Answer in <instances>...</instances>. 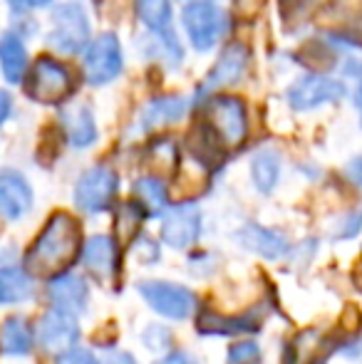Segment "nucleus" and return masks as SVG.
I'll use <instances>...</instances> for the list:
<instances>
[{
    "mask_svg": "<svg viewBox=\"0 0 362 364\" xmlns=\"http://www.w3.org/2000/svg\"><path fill=\"white\" fill-rule=\"evenodd\" d=\"M345 176H348L355 186L362 188V154H360V156H355V159H350L348 166H345Z\"/></svg>",
    "mask_w": 362,
    "mask_h": 364,
    "instance_id": "obj_37",
    "label": "nucleus"
},
{
    "mask_svg": "<svg viewBox=\"0 0 362 364\" xmlns=\"http://www.w3.org/2000/svg\"><path fill=\"white\" fill-rule=\"evenodd\" d=\"M35 191L23 171L18 168H0V218L18 223L33 211Z\"/></svg>",
    "mask_w": 362,
    "mask_h": 364,
    "instance_id": "obj_17",
    "label": "nucleus"
},
{
    "mask_svg": "<svg viewBox=\"0 0 362 364\" xmlns=\"http://www.w3.org/2000/svg\"><path fill=\"white\" fill-rule=\"evenodd\" d=\"M181 23L193 50L208 53L221 40L223 30H226V15L213 3H208V0H191L183 8Z\"/></svg>",
    "mask_w": 362,
    "mask_h": 364,
    "instance_id": "obj_9",
    "label": "nucleus"
},
{
    "mask_svg": "<svg viewBox=\"0 0 362 364\" xmlns=\"http://www.w3.org/2000/svg\"><path fill=\"white\" fill-rule=\"evenodd\" d=\"M45 295H48L50 307L75 317H82L92 302L90 280L82 273H75V270H65V273L50 278L48 285H45Z\"/></svg>",
    "mask_w": 362,
    "mask_h": 364,
    "instance_id": "obj_14",
    "label": "nucleus"
},
{
    "mask_svg": "<svg viewBox=\"0 0 362 364\" xmlns=\"http://www.w3.org/2000/svg\"><path fill=\"white\" fill-rule=\"evenodd\" d=\"M218 265H221V260H218V255L213 253V250L193 248V250H188V258L183 268H186L188 275H193V278H211L218 270Z\"/></svg>",
    "mask_w": 362,
    "mask_h": 364,
    "instance_id": "obj_29",
    "label": "nucleus"
},
{
    "mask_svg": "<svg viewBox=\"0 0 362 364\" xmlns=\"http://www.w3.org/2000/svg\"><path fill=\"white\" fill-rule=\"evenodd\" d=\"M360 230H362V211H350V213H345L338 223H335L333 240H338V243H343V240H353L360 235Z\"/></svg>",
    "mask_w": 362,
    "mask_h": 364,
    "instance_id": "obj_31",
    "label": "nucleus"
},
{
    "mask_svg": "<svg viewBox=\"0 0 362 364\" xmlns=\"http://www.w3.org/2000/svg\"><path fill=\"white\" fill-rule=\"evenodd\" d=\"M335 355H340L348 362H360L362 360V337H350V340H343L340 347L335 350Z\"/></svg>",
    "mask_w": 362,
    "mask_h": 364,
    "instance_id": "obj_35",
    "label": "nucleus"
},
{
    "mask_svg": "<svg viewBox=\"0 0 362 364\" xmlns=\"http://www.w3.org/2000/svg\"><path fill=\"white\" fill-rule=\"evenodd\" d=\"M102 364H139V360H137L134 352L122 350V347H110Z\"/></svg>",
    "mask_w": 362,
    "mask_h": 364,
    "instance_id": "obj_36",
    "label": "nucleus"
},
{
    "mask_svg": "<svg viewBox=\"0 0 362 364\" xmlns=\"http://www.w3.org/2000/svg\"><path fill=\"white\" fill-rule=\"evenodd\" d=\"M82 337V327H80V317L68 315L63 310H50L43 312V317L35 325V345L43 347L50 355H63V352L73 350L80 345Z\"/></svg>",
    "mask_w": 362,
    "mask_h": 364,
    "instance_id": "obj_11",
    "label": "nucleus"
},
{
    "mask_svg": "<svg viewBox=\"0 0 362 364\" xmlns=\"http://www.w3.org/2000/svg\"><path fill=\"white\" fill-rule=\"evenodd\" d=\"M348 95L343 82L333 80L325 75H305L298 82H293L288 90V105L295 112H310L318 109L323 105H333V102L343 100Z\"/></svg>",
    "mask_w": 362,
    "mask_h": 364,
    "instance_id": "obj_16",
    "label": "nucleus"
},
{
    "mask_svg": "<svg viewBox=\"0 0 362 364\" xmlns=\"http://www.w3.org/2000/svg\"><path fill=\"white\" fill-rule=\"evenodd\" d=\"M132 253L137 255L139 265H159V260H161V243L151 238L149 233L139 230V233L134 235V240H132Z\"/></svg>",
    "mask_w": 362,
    "mask_h": 364,
    "instance_id": "obj_30",
    "label": "nucleus"
},
{
    "mask_svg": "<svg viewBox=\"0 0 362 364\" xmlns=\"http://www.w3.org/2000/svg\"><path fill=\"white\" fill-rule=\"evenodd\" d=\"M75 82L65 63L53 55H40L23 80L25 95L40 105H60L70 97Z\"/></svg>",
    "mask_w": 362,
    "mask_h": 364,
    "instance_id": "obj_3",
    "label": "nucleus"
},
{
    "mask_svg": "<svg viewBox=\"0 0 362 364\" xmlns=\"http://www.w3.org/2000/svg\"><path fill=\"white\" fill-rule=\"evenodd\" d=\"M35 350V325L23 315H13L0 325V352L5 357H30Z\"/></svg>",
    "mask_w": 362,
    "mask_h": 364,
    "instance_id": "obj_20",
    "label": "nucleus"
},
{
    "mask_svg": "<svg viewBox=\"0 0 362 364\" xmlns=\"http://www.w3.org/2000/svg\"><path fill=\"white\" fill-rule=\"evenodd\" d=\"M137 15L142 25L151 33L169 30L171 23V0H137Z\"/></svg>",
    "mask_w": 362,
    "mask_h": 364,
    "instance_id": "obj_27",
    "label": "nucleus"
},
{
    "mask_svg": "<svg viewBox=\"0 0 362 364\" xmlns=\"http://www.w3.org/2000/svg\"><path fill=\"white\" fill-rule=\"evenodd\" d=\"M266 5V0H238V10H241L243 15H258L261 13V8Z\"/></svg>",
    "mask_w": 362,
    "mask_h": 364,
    "instance_id": "obj_40",
    "label": "nucleus"
},
{
    "mask_svg": "<svg viewBox=\"0 0 362 364\" xmlns=\"http://www.w3.org/2000/svg\"><path fill=\"white\" fill-rule=\"evenodd\" d=\"M8 3L15 13H28V10H33V8H45V5H50L53 0H8Z\"/></svg>",
    "mask_w": 362,
    "mask_h": 364,
    "instance_id": "obj_38",
    "label": "nucleus"
},
{
    "mask_svg": "<svg viewBox=\"0 0 362 364\" xmlns=\"http://www.w3.org/2000/svg\"><path fill=\"white\" fill-rule=\"evenodd\" d=\"M203 124L221 146H238L248 134L246 105L233 95H211L203 105Z\"/></svg>",
    "mask_w": 362,
    "mask_h": 364,
    "instance_id": "obj_5",
    "label": "nucleus"
},
{
    "mask_svg": "<svg viewBox=\"0 0 362 364\" xmlns=\"http://www.w3.org/2000/svg\"><path fill=\"white\" fill-rule=\"evenodd\" d=\"M223 364H266V352L261 342L253 337H238L228 342Z\"/></svg>",
    "mask_w": 362,
    "mask_h": 364,
    "instance_id": "obj_28",
    "label": "nucleus"
},
{
    "mask_svg": "<svg viewBox=\"0 0 362 364\" xmlns=\"http://www.w3.org/2000/svg\"><path fill=\"white\" fill-rule=\"evenodd\" d=\"M80 265L85 273H90L100 283H115L122 270V250L117 238L107 233H95L85 238L82 250H80Z\"/></svg>",
    "mask_w": 362,
    "mask_h": 364,
    "instance_id": "obj_12",
    "label": "nucleus"
},
{
    "mask_svg": "<svg viewBox=\"0 0 362 364\" xmlns=\"http://www.w3.org/2000/svg\"><path fill=\"white\" fill-rule=\"evenodd\" d=\"M117 193H119V176L112 166L97 164V166L82 171L73 188V201L75 208L87 216H100V213L110 211L115 203Z\"/></svg>",
    "mask_w": 362,
    "mask_h": 364,
    "instance_id": "obj_6",
    "label": "nucleus"
},
{
    "mask_svg": "<svg viewBox=\"0 0 362 364\" xmlns=\"http://www.w3.org/2000/svg\"><path fill=\"white\" fill-rule=\"evenodd\" d=\"M0 75L10 85H23L28 75V48L13 30L0 35Z\"/></svg>",
    "mask_w": 362,
    "mask_h": 364,
    "instance_id": "obj_22",
    "label": "nucleus"
},
{
    "mask_svg": "<svg viewBox=\"0 0 362 364\" xmlns=\"http://www.w3.org/2000/svg\"><path fill=\"white\" fill-rule=\"evenodd\" d=\"M55 364H102V357L97 355L92 347L78 345V347H73V350L55 357Z\"/></svg>",
    "mask_w": 362,
    "mask_h": 364,
    "instance_id": "obj_32",
    "label": "nucleus"
},
{
    "mask_svg": "<svg viewBox=\"0 0 362 364\" xmlns=\"http://www.w3.org/2000/svg\"><path fill=\"white\" fill-rule=\"evenodd\" d=\"M318 28L350 45H362V0H328L318 13Z\"/></svg>",
    "mask_w": 362,
    "mask_h": 364,
    "instance_id": "obj_15",
    "label": "nucleus"
},
{
    "mask_svg": "<svg viewBox=\"0 0 362 364\" xmlns=\"http://www.w3.org/2000/svg\"><path fill=\"white\" fill-rule=\"evenodd\" d=\"M53 30H50V48L63 55L85 53L90 43V18L80 3H60L53 10Z\"/></svg>",
    "mask_w": 362,
    "mask_h": 364,
    "instance_id": "obj_7",
    "label": "nucleus"
},
{
    "mask_svg": "<svg viewBox=\"0 0 362 364\" xmlns=\"http://www.w3.org/2000/svg\"><path fill=\"white\" fill-rule=\"evenodd\" d=\"M263 330V317L256 312H241V315H223L216 310L196 312V332L211 340H238V337H253Z\"/></svg>",
    "mask_w": 362,
    "mask_h": 364,
    "instance_id": "obj_13",
    "label": "nucleus"
},
{
    "mask_svg": "<svg viewBox=\"0 0 362 364\" xmlns=\"http://www.w3.org/2000/svg\"><path fill=\"white\" fill-rule=\"evenodd\" d=\"M233 240L241 250L266 260V263H280V260L290 258V250H293V243L283 230L263 225L258 220H246L243 225H238Z\"/></svg>",
    "mask_w": 362,
    "mask_h": 364,
    "instance_id": "obj_10",
    "label": "nucleus"
},
{
    "mask_svg": "<svg viewBox=\"0 0 362 364\" xmlns=\"http://www.w3.org/2000/svg\"><path fill=\"white\" fill-rule=\"evenodd\" d=\"M203 228V211L196 201L169 203V208L159 216V243L186 253L201 243Z\"/></svg>",
    "mask_w": 362,
    "mask_h": 364,
    "instance_id": "obj_4",
    "label": "nucleus"
},
{
    "mask_svg": "<svg viewBox=\"0 0 362 364\" xmlns=\"http://www.w3.org/2000/svg\"><path fill=\"white\" fill-rule=\"evenodd\" d=\"M139 342L147 352H151V355H156V357L166 355V352L176 347L174 345V332H171V327L161 320L147 322L139 332Z\"/></svg>",
    "mask_w": 362,
    "mask_h": 364,
    "instance_id": "obj_26",
    "label": "nucleus"
},
{
    "mask_svg": "<svg viewBox=\"0 0 362 364\" xmlns=\"http://www.w3.org/2000/svg\"><path fill=\"white\" fill-rule=\"evenodd\" d=\"M300 3H303V0H280V10H283V15H290Z\"/></svg>",
    "mask_w": 362,
    "mask_h": 364,
    "instance_id": "obj_41",
    "label": "nucleus"
},
{
    "mask_svg": "<svg viewBox=\"0 0 362 364\" xmlns=\"http://www.w3.org/2000/svg\"><path fill=\"white\" fill-rule=\"evenodd\" d=\"M313 60H318L315 70H325V68H330V65L335 63V55H333V50H328L323 43H313V45H308V48H305L303 63L310 68V65H313Z\"/></svg>",
    "mask_w": 362,
    "mask_h": 364,
    "instance_id": "obj_33",
    "label": "nucleus"
},
{
    "mask_svg": "<svg viewBox=\"0 0 362 364\" xmlns=\"http://www.w3.org/2000/svg\"><path fill=\"white\" fill-rule=\"evenodd\" d=\"M151 364H201V362H198V357L193 355L191 350H186V347H174V350H169L166 355L156 357Z\"/></svg>",
    "mask_w": 362,
    "mask_h": 364,
    "instance_id": "obj_34",
    "label": "nucleus"
},
{
    "mask_svg": "<svg viewBox=\"0 0 362 364\" xmlns=\"http://www.w3.org/2000/svg\"><path fill=\"white\" fill-rule=\"evenodd\" d=\"M10 114H13V97L8 90H0V127L10 119Z\"/></svg>",
    "mask_w": 362,
    "mask_h": 364,
    "instance_id": "obj_39",
    "label": "nucleus"
},
{
    "mask_svg": "<svg viewBox=\"0 0 362 364\" xmlns=\"http://www.w3.org/2000/svg\"><path fill=\"white\" fill-rule=\"evenodd\" d=\"M251 183L261 196H271L275 186L280 183V173H283V159L275 149H261L253 154L251 159Z\"/></svg>",
    "mask_w": 362,
    "mask_h": 364,
    "instance_id": "obj_23",
    "label": "nucleus"
},
{
    "mask_svg": "<svg viewBox=\"0 0 362 364\" xmlns=\"http://www.w3.org/2000/svg\"><path fill=\"white\" fill-rule=\"evenodd\" d=\"M134 201L147 211V216H161L169 208V191L159 176H142L134 183Z\"/></svg>",
    "mask_w": 362,
    "mask_h": 364,
    "instance_id": "obj_25",
    "label": "nucleus"
},
{
    "mask_svg": "<svg viewBox=\"0 0 362 364\" xmlns=\"http://www.w3.org/2000/svg\"><path fill=\"white\" fill-rule=\"evenodd\" d=\"M248 68V50L243 45H228L216 60L213 70L206 77V90H221V87L236 85Z\"/></svg>",
    "mask_w": 362,
    "mask_h": 364,
    "instance_id": "obj_21",
    "label": "nucleus"
},
{
    "mask_svg": "<svg viewBox=\"0 0 362 364\" xmlns=\"http://www.w3.org/2000/svg\"><path fill=\"white\" fill-rule=\"evenodd\" d=\"M308 364H328V362H325V360H310Z\"/></svg>",
    "mask_w": 362,
    "mask_h": 364,
    "instance_id": "obj_42",
    "label": "nucleus"
},
{
    "mask_svg": "<svg viewBox=\"0 0 362 364\" xmlns=\"http://www.w3.org/2000/svg\"><path fill=\"white\" fill-rule=\"evenodd\" d=\"M82 228L80 220L68 211H55L45 220L40 233L35 235L33 245L25 253L23 268L33 278H55V275L70 270V265L80 260L82 250Z\"/></svg>",
    "mask_w": 362,
    "mask_h": 364,
    "instance_id": "obj_1",
    "label": "nucleus"
},
{
    "mask_svg": "<svg viewBox=\"0 0 362 364\" xmlns=\"http://www.w3.org/2000/svg\"><path fill=\"white\" fill-rule=\"evenodd\" d=\"M139 300L144 307H149L161 322L166 325H179L201 310L198 292L186 283L179 280H164V278H147L134 285Z\"/></svg>",
    "mask_w": 362,
    "mask_h": 364,
    "instance_id": "obj_2",
    "label": "nucleus"
},
{
    "mask_svg": "<svg viewBox=\"0 0 362 364\" xmlns=\"http://www.w3.org/2000/svg\"><path fill=\"white\" fill-rule=\"evenodd\" d=\"M63 122V134L73 149H90L97 141V122L92 109L85 105H73L60 114Z\"/></svg>",
    "mask_w": 362,
    "mask_h": 364,
    "instance_id": "obj_19",
    "label": "nucleus"
},
{
    "mask_svg": "<svg viewBox=\"0 0 362 364\" xmlns=\"http://www.w3.org/2000/svg\"><path fill=\"white\" fill-rule=\"evenodd\" d=\"M188 109V102L179 95H164L151 100L142 112V129H154V127L174 124Z\"/></svg>",
    "mask_w": 362,
    "mask_h": 364,
    "instance_id": "obj_24",
    "label": "nucleus"
},
{
    "mask_svg": "<svg viewBox=\"0 0 362 364\" xmlns=\"http://www.w3.org/2000/svg\"><path fill=\"white\" fill-rule=\"evenodd\" d=\"M38 292L35 278L18 263L0 265V307L28 305Z\"/></svg>",
    "mask_w": 362,
    "mask_h": 364,
    "instance_id": "obj_18",
    "label": "nucleus"
},
{
    "mask_svg": "<svg viewBox=\"0 0 362 364\" xmlns=\"http://www.w3.org/2000/svg\"><path fill=\"white\" fill-rule=\"evenodd\" d=\"M124 68V55H122L119 38L115 33H102L85 48L82 70L85 80L95 87L110 85L122 75Z\"/></svg>",
    "mask_w": 362,
    "mask_h": 364,
    "instance_id": "obj_8",
    "label": "nucleus"
}]
</instances>
